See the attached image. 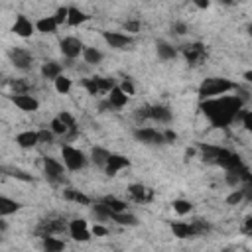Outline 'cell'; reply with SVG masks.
Masks as SVG:
<instances>
[{
  "mask_svg": "<svg viewBox=\"0 0 252 252\" xmlns=\"http://www.w3.org/2000/svg\"><path fill=\"white\" fill-rule=\"evenodd\" d=\"M244 107V100L238 95H219L201 100V111L211 120L213 126L225 128L234 122L236 113Z\"/></svg>",
  "mask_w": 252,
  "mask_h": 252,
  "instance_id": "1",
  "label": "cell"
},
{
  "mask_svg": "<svg viewBox=\"0 0 252 252\" xmlns=\"http://www.w3.org/2000/svg\"><path fill=\"white\" fill-rule=\"evenodd\" d=\"M233 89H236V85L233 81L223 79V77H209L199 85V97H201V100H205V98H213L219 95H227Z\"/></svg>",
  "mask_w": 252,
  "mask_h": 252,
  "instance_id": "2",
  "label": "cell"
},
{
  "mask_svg": "<svg viewBox=\"0 0 252 252\" xmlns=\"http://www.w3.org/2000/svg\"><path fill=\"white\" fill-rule=\"evenodd\" d=\"M61 158H63V166L71 172H79L87 166V156L81 152L79 148H73L69 144H65L61 148Z\"/></svg>",
  "mask_w": 252,
  "mask_h": 252,
  "instance_id": "3",
  "label": "cell"
},
{
  "mask_svg": "<svg viewBox=\"0 0 252 252\" xmlns=\"http://www.w3.org/2000/svg\"><path fill=\"white\" fill-rule=\"evenodd\" d=\"M67 231V225L63 219H58V217H47L43 221H39L38 229H36V236L43 238L47 234H61Z\"/></svg>",
  "mask_w": 252,
  "mask_h": 252,
  "instance_id": "4",
  "label": "cell"
},
{
  "mask_svg": "<svg viewBox=\"0 0 252 252\" xmlns=\"http://www.w3.org/2000/svg\"><path fill=\"white\" fill-rule=\"evenodd\" d=\"M8 58H10L12 65L20 71H30L34 67V56L24 47H12L8 52Z\"/></svg>",
  "mask_w": 252,
  "mask_h": 252,
  "instance_id": "5",
  "label": "cell"
},
{
  "mask_svg": "<svg viewBox=\"0 0 252 252\" xmlns=\"http://www.w3.org/2000/svg\"><path fill=\"white\" fill-rule=\"evenodd\" d=\"M43 174L52 183H63L65 181V168L61 162L54 158H43Z\"/></svg>",
  "mask_w": 252,
  "mask_h": 252,
  "instance_id": "6",
  "label": "cell"
},
{
  "mask_svg": "<svg viewBox=\"0 0 252 252\" xmlns=\"http://www.w3.org/2000/svg\"><path fill=\"white\" fill-rule=\"evenodd\" d=\"M59 49H61L63 58H67V59H71V61H73V59H77V58L83 54L85 45H83V41H81L79 38L69 36V38H63V39H61Z\"/></svg>",
  "mask_w": 252,
  "mask_h": 252,
  "instance_id": "7",
  "label": "cell"
},
{
  "mask_svg": "<svg viewBox=\"0 0 252 252\" xmlns=\"http://www.w3.org/2000/svg\"><path fill=\"white\" fill-rule=\"evenodd\" d=\"M134 138L142 144H150V146H156V144H166L164 140V132H158L156 128H150V126H140L134 130Z\"/></svg>",
  "mask_w": 252,
  "mask_h": 252,
  "instance_id": "8",
  "label": "cell"
},
{
  "mask_svg": "<svg viewBox=\"0 0 252 252\" xmlns=\"http://www.w3.org/2000/svg\"><path fill=\"white\" fill-rule=\"evenodd\" d=\"M103 38L113 49H126L134 43V38L130 34H122V32H103Z\"/></svg>",
  "mask_w": 252,
  "mask_h": 252,
  "instance_id": "9",
  "label": "cell"
},
{
  "mask_svg": "<svg viewBox=\"0 0 252 252\" xmlns=\"http://www.w3.org/2000/svg\"><path fill=\"white\" fill-rule=\"evenodd\" d=\"M67 231L71 234L73 240H79V242H87L93 234H91V229L87 227V221L85 219H73L69 225H67Z\"/></svg>",
  "mask_w": 252,
  "mask_h": 252,
  "instance_id": "10",
  "label": "cell"
},
{
  "mask_svg": "<svg viewBox=\"0 0 252 252\" xmlns=\"http://www.w3.org/2000/svg\"><path fill=\"white\" fill-rule=\"evenodd\" d=\"M10 98H12V103H14L20 111H24V113H36V111L39 109L38 98L32 97L30 93H18V95H12Z\"/></svg>",
  "mask_w": 252,
  "mask_h": 252,
  "instance_id": "11",
  "label": "cell"
},
{
  "mask_svg": "<svg viewBox=\"0 0 252 252\" xmlns=\"http://www.w3.org/2000/svg\"><path fill=\"white\" fill-rule=\"evenodd\" d=\"M183 56H185V59H187L189 65H197V63H201V61L207 58L205 45H203V43H191V45H185V47H183Z\"/></svg>",
  "mask_w": 252,
  "mask_h": 252,
  "instance_id": "12",
  "label": "cell"
},
{
  "mask_svg": "<svg viewBox=\"0 0 252 252\" xmlns=\"http://www.w3.org/2000/svg\"><path fill=\"white\" fill-rule=\"evenodd\" d=\"M128 166H130V160H128V158H124V156H120V154H111L103 170L107 172V175L113 177V175H116L120 170H126Z\"/></svg>",
  "mask_w": 252,
  "mask_h": 252,
  "instance_id": "13",
  "label": "cell"
},
{
  "mask_svg": "<svg viewBox=\"0 0 252 252\" xmlns=\"http://www.w3.org/2000/svg\"><path fill=\"white\" fill-rule=\"evenodd\" d=\"M148 120L168 124L172 120V111L168 107H164V105H154V107L148 109Z\"/></svg>",
  "mask_w": 252,
  "mask_h": 252,
  "instance_id": "14",
  "label": "cell"
},
{
  "mask_svg": "<svg viewBox=\"0 0 252 252\" xmlns=\"http://www.w3.org/2000/svg\"><path fill=\"white\" fill-rule=\"evenodd\" d=\"M34 30H36V26H34L26 16H16V22H14V26H12V32H14L16 36H20V38H32Z\"/></svg>",
  "mask_w": 252,
  "mask_h": 252,
  "instance_id": "15",
  "label": "cell"
},
{
  "mask_svg": "<svg viewBox=\"0 0 252 252\" xmlns=\"http://www.w3.org/2000/svg\"><path fill=\"white\" fill-rule=\"evenodd\" d=\"M128 98L130 97L126 93H122V89L118 85H115L109 91V105H111V109H122V107H126L128 105Z\"/></svg>",
  "mask_w": 252,
  "mask_h": 252,
  "instance_id": "16",
  "label": "cell"
},
{
  "mask_svg": "<svg viewBox=\"0 0 252 252\" xmlns=\"http://www.w3.org/2000/svg\"><path fill=\"white\" fill-rule=\"evenodd\" d=\"M20 209H22V205L18 203V201L0 195V217H10V215L18 213Z\"/></svg>",
  "mask_w": 252,
  "mask_h": 252,
  "instance_id": "17",
  "label": "cell"
},
{
  "mask_svg": "<svg viewBox=\"0 0 252 252\" xmlns=\"http://www.w3.org/2000/svg\"><path fill=\"white\" fill-rule=\"evenodd\" d=\"M128 193L132 195L134 201H138V203H144V201L152 199V191H150L146 185H142V183H130L128 185Z\"/></svg>",
  "mask_w": 252,
  "mask_h": 252,
  "instance_id": "18",
  "label": "cell"
},
{
  "mask_svg": "<svg viewBox=\"0 0 252 252\" xmlns=\"http://www.w3.org/2000/svg\"><path fill=\"white\" fill-rule=\"evenodd\" d=\"M16 144H18L20 148H24V150L38 146V144H39V140H38V132H36V130H26V132H20V134L16 136Z\"/></svg>",
  "mask_w": 252,
  "mask_h": 252,
  "instance_id": "19",
  "label": "cell"
},
{
  "mask_svg": "<svg viewBox=\"0 0 252 252\" xmlns=\"http://www.w3.org/2000/svg\"><path fill=\"white\" fill-rule=\"evenodd\" d=\"M34 26H36V30H38L39 34H56L58 28H59V24L54 20V16H45V18L38 20Z\"/></svg>",
  "mask_w": 252,
  "mask_h": 252,
  "instance_id": "20",
  "label": "cell"
},
{
  "mask_svg": "<svg viewBox=\"0 0 252 252\" xmlns=\"http://www.w3.org/2000/svg\"><path fill=\"white\" fill-rule=\"evenodd\" d=\"M156 52H158V58L164 59V61H170V59H175L177 58V49L166 41H158L156 43Z\"/></svg>",
  "mask_w": 252,
  "mask_h": 252,
  "instance_id": "21",
  "label": "cell"
},
{
  "mask_svg": "<svg viewBox=\"0 0 252 252\" xmlns=\"http://www.w3.org/2000/svg\"><path fill=\"white\" fill-rule=\"evenodd\" d=\"M63 73V67H61V63H58V61H45L43 65H41V75L45 77V79H56V77H59Z\"/></svg>",
  "mask_w": 252,
  "mask_h": 252,
  "instance_id": "22",
  "label": "cell"
},
{
  "mask_svg": "<svg viewBox=\"0 0 252 252\" xmlns=\"http://www.w3.org/2000/svg\"><path fill=\"white\" fill-rule=\"evenodd\" d=\"M172 231H174V234H175L177 238H191V236H195L191 223L175 221V223H172Z\"/></svg>",
  "mask_w": 252,
  "mask_h": 252,
  "instance_id": "23",
  "label": "cell"
},
{
  "mask_svg": "<svg viewBox=\"0 0 252 252\" xmlns=\"http://www.w3.org/2000/svg\"><path fill=\"white\" fill-rule=\"evenodd\" d=\"M41 240H43V250H47V252H59L65 248V242L56 238V234H47Z\"/></svg>",
  "mask_w": 252,
  "mask_h": 252,
  "instance_id": "24",
  "label": "cell"
},
{
  "mask_svg": "<svg viewBox=\"0 0 252 252\" xmlns=\"http://www.w3.org/2000/svg\"><path fill=\"white\" fill-rule=\"evenodd\" d=\"M87 20H89V16H87L83 10H79V8H75V6L67 8V24H69V26H79V24H83V22H87Z\"/></svg>",
  "mask_w": 252,
  "mask_h": 252,
  "instance_id": "25",
  "label": "cell"
},
{
  "mask_svg": "<svg viewBox=\"0 0 252 252\" xmlns=\"http://www.w3.org/2000/svg\"><path fill=\"white\" fill-rule=\"evenodd\" d=\"M81 56H83L85 63H89V65H97L103 61V52H98L97 47H85Z\"/></svg>",
  "mask_w": 252,
  "mask_h": 252,
  "instance_id": "26",
  "label": "cell"
},
{
  "mask_svg": "<svg viewBox=\"0 0 252 252\" xmlns=\"http://www.w3.org/2000/svg\"><path fill=\"white\" fill-rule=\"evenodd\" d=\"M63 197L67 201H73V203H79V205H91V199L85 193L77 191V189H65L63 191Z\"/></svg>",
  "mask_w": 252,
  "mask_h": 252,
  "instance_id": "27",
  "label": "cell"
},
{
  "mask_svg": "<svg viewBox=\"0 0 252 252\" xmlns=\"http://www.w3.org/2000/svg\"><path fill=\"white\" fill-rule=\"evenodd\" d=\"M100 201H103V203L111 209V213H122V211H126V203H124V201H120V199H116V197H113V195L103 197Z\"/></svg>",
  "mask_w": 252,
  "mask_h": 252,
  "instance_id": "28",
  "label": "cell"
},
{
  "mask_svg": "<svg viewBox=\"0 0 252 252\" xmlns=\"http://www.w3.org/2000/svg\"><path fill=\"white\" fill-rule=\"evenodd\" d=\"M91 156H93L95 166H98V168H105V164H107V160H109L111 152H109V150H105V148H98V146H97V148H93Z\"/></svg>",
  "mask_w": 252,
  "mask_h": 252,
  "instance_id": "29",
  "label": "cell"
},
{
  "mask_svg": "<svg viewBox=\"0 0 252 252\" xmlns=\"http://www.w3.org/2000/svg\"><path fill=\"white\" fill-rule=\"evenodd\" d=\"M111 219H113L115 223H118V225H126V227H134V225H138V219H136L134 215L126 213V211H122V213H113V215H111Z\"/></svg>",
  "mask_w": 252,
  "mask_h": 252,
  "instance_id": "30",
  "label": "cell"
},
{
  "mask_svg": "<svg viewBox=\"0 0 252 252\" xmlns=\"http://www.w3.org/2000/svg\"><path fill=\"white\" fill-rule=\"evenodd\" d=\"M174 211L177 213V215H189L191 211H193V205H191V201H187V199H175L174 201Z\"/></svg>",
  "mask_w": 252,
  "mask_h": 252,
  "instance_id": "31",
  "label": "cell"
},
{
  "mask_svg": "<svg viewBox=\"0 0 252 252\" xmlns=\"http://www.w3.org/2000/svg\"><path fill=\"white\" fill-rule=\"evenodd\" d=\"M8 87H10L12 95L28 93V91H30V83H28V81H24V79H10V81H8Z\"/></svg>",
  "mask_w": 252,
  "mask_h": 252,
  "instance_id": "32",
  "label": "cell"
},
{
  "mask_svg": "<svg viewBox=\"0 0 252 252\" xmlns=\"http://www.w3.org/2000/svg\"><path fill=\"white\" fill-rule=\"evenodd\" d=\"M49 130H52L56 136H65V134H69V128L63 124V120H61L59 116H56L52 122H49Z\"/></svg>",
  "mask_w": 252,
  "mask_h": 252,
  "instance_id": "33",
  "label": "cell"
},
{
  "mask_svg": "<svg viewBox=\"0 0 252 252\" xmlns=\"http://www.w3.org/2000/svg\"><path fill=\"white\" fill-rule=\"evenodd\" d=\"M54 83H56V91H58V93H61V95H67V93L71 91V79H69V77H65V75L56 77V79H54Z\"/></svg>",
  "mask_w": 252,
  "mask_h": 252,
  "instance_id": "34",
  "label": "cell"
},
{
  "mask_svg": "<svg viewBox=\"0 0 252 252\" xmlns=\"http://www.w3.org/2000/svg\"><path fill=\"white\" fill-rule=\"evenodd\" d=\"M191 227H193L195 236H201V234H205V233H209V231H211V227H209L203 219H195V221H191Z\"/></svg>",
  "mask_w": 252,
  "mask_h": 252,
  "instance_id": "35",
  "label": "cell"
},
{
  "mask_svg": "<svg viewBox=\"0 0 252 252\" xmlns=\"http://www.w3.org/2000/svg\"><path fill=\"white\" fill-rule=\"evenodd\" d=\"M93 79H95V83H97V87H98L100 93H109L115 87V81L113 79H107V77H93Z\"/></svg>",
  "mask_w": 252,
  "mask_h": 252,
  "instance_id": "36",
  "label": "cell"
},
{
  "mask_svg": "<svg viewBox=\"0 0 252 252\" xmlns=\"http://www.w3.org/2000/svg\"><path fill=\"white\" fill-rule=\"evenodd\" d=\"M54 138H56V134L49 130V128H43V130H38V140H39V144H52L54 142Z\"/></svg>",
  "mask_w": 252,
  "mask_h": 252,
  "instance_id": "37",
  "label": "cell"
},
{
  "mask_svg": "<svg viewBox=\"0 0 252 252\" xmlns=\"http://www.w3.org/2000/svg\"><path fill=\"white\" fill-rule=\"evenodd\" d=\"M59 118L63 120V124L69 128V134H75V130H77V124H75V118L69 115V113H61L59 115Z\"/></svg>",
  "mask_w": 252,
  "mask_h": 252,
  "instance_id": "38",
  "label": "cell"
},
{
  "mask_svg": "<svg viewBox=\"0 0 252 252\" xmlns=\"http://www.w3.org/2000/svg\"><path fill=\"white\" fill-rule=\"evenodd\" d=\"M81 85L87 89V93L89 95H100V91H98V87H97V83H95V79L91 77V79H83L81 81Z\"/></svg>",
  "mask_w": 252,
  "mask_h": 252,
  "instance_id": "39",
  "label": "cell"
},
{
  "mask_svg": "<svg viewBox=\"0 0 252 252\" xmlns=\"http://www.w3.org/2000/svg\"><path fill=\"white\" fill-rule=\"evenodd\" d=\"M242 197H244V191H242V189H234V191L227 197V203H229V205H238L240 201H242Z\"/></svg>",
  "mask_w": 252,
  "mask_h": 252,
  "instance_id": "40",
  "label": "cell"
},
{
  "mask_svg": "<svg viewBox=\"0 0 252 252\" xmlns=\"http://www.w3.org/2000/svg\"><path fill=\"white\" fill-rule=\"evenodd\" d=\"M124 32L130 34V36L138 34V32H140V22H138V20H128V22L124 24Z\"/></svg>",
  "mask_w": 252,
  "mask_h": 252,
  "instance_id": "41",
  "label": "cell"
},
{
  "mask_svg": "<svg viewBox=\"0 0 252 252\" xmlns=\"http://www.w3.org/2000/svg\"><path fill=\"white\" fill-rule=\"evenodd\" d=\"M54 20H56L58 24H63V22H67V6H61V8H58V12L54 14Z\"/></svg>",
  "mask_w": 252,
  "mask_h": 252,
  "instance_id": "42",
  "label": "cell"
},
{
  "mask_svg": "<svg viewBox=\"0 0 252 252\" xmlns=\"http://www.w3.org/2000/svg\"><path fill=\"white\" fill-rule=\"evenodd\" d=\"M172 30H174V34H177V36H183V34H187V24L185 22H174L172 24Z\"/></svg>",
  "mask_w": 252,
  "mask_h": 252,
  "instance_id": "43",
  "label": "cell"
},
{
  "mask_svg": "<svg viewBox=\"0 0 252 252\" xmlns=\"http://www.w3.org/2000/svg\"><path fill=\"white\" fill-rule=\"evenodd\" d=\"M118 87H120V89H122V93H126L128 97H132V95H134V83H132L130 79H124Z\"/></svg>",
  "mask_w": 252,
  "mask_h": 252,
  "instance_id": "44",
  "label": "cell"
},
{
  "mask_svg": "<svg viewBox=\"0 0 252 252\" xmlns=\"http://www.w3.org/2000/svg\"><path fill=\"white\" fill-rule=\"evenodd\" d=\"M91 234H93V236H105V234H109V229L103 227V225H95V227L91 229Z\"/></svg>",
  "mask_w": 252,
  "mask_h": 252,
  "instance_id": "45",
  "label": "cell"
},
{
  "mask_svg": "<svg viewBox=\"0 0 252 252\" xmlns=\"http://www.w3.org/2000/svg\"><path fill=\"white\" fill-rule=\"evenodd\" d=\"M148 109H150V107H142V109H138V111H136V120H142V122H144V120H148Z\"/></svg>",
  "mask_w": 252,
  "mask_h": 252,
  "instance_id": "46",
  "label": "cell"
},
{
  "mask_svg": "<svg viewBox=\"0 0 252 252\" xmlns=\"http://www.w3.org/2000/svg\"><path fill=\"white\" fill-rule=\"evenodd\" d=\"M164 140H166V144H172V142L177 140V134H175L174 130H166V132H164Z\"/></svg>",
  "mask_w": 252,
  "mask_h": 252,
  "instance_id": "47",
  "label": "cell"
},
{
  "mask_svg": "<svg viewBox=\"0 0 252 252\" xmlns=\"http://www.w3.org/2000/svg\"><path fill=\"white\" fill-rule=\"evenodd\" d=\"M191 2L197 6V8H201V10H205V8H209V4H211V0H191Z\"/></svg>",
  "mask_w": 252,
  "mask_h": 252,
  "instance_id": "48",
  "label": "cell"
},
{
  "mask_svg": "<svg viewBox=\"0 0 252 252\" xmlns=\"http://www.w3.org/2000/svg\"><path fill=\"white\" fill-rule=\"evenodd\" d=\"M244 233H246V234H250V233H252V219H250V217H246V219H244Z\"/></svg>",
  "mask_w": 252,
  "mask_h": 252,
  "instance_id": "49",
  "label": "cell"
},
{
  "mask_svg": "<svg viewBox=\"0 0 252 252\" xmlns=\"http://www.w3.org/2000/svg\"><path fill=\"white\" fill-rule=\"evenodd\" d=\"M8 229V225H6V221H2V219H0V233H4Z\"/></svg>",
  "mask_w": 252,
  "mask_h": 252,
  "instance_id": "50",
  "label": "cell"
},
{
  "mask_svg": "<svg viewBox=\"0 0 252 252\" xmlns=\"http://www.w3.org/2000/svg\"><path fill=\"white\" fill-rule=\"evenodd\" d=\"M223 4H238V2H242V0H221Z\"/></svg>",
  "mask_w": 252,
  "mask_h": 252,
  "instance_id": "51",
  "label": "cell"
},
{
  "mask_svg": "<svg viewBox=\"0 0 252 252\" xmlns=\"http://www.w3.org/2000/svg\"><path fill=\"white\" fill-rule=\"evenodd\" d=\"M0 174H2V168H0Z\"/></svg>",
  "mask_w": 252,
  "mask_h": 252,
  "instance_id": "52",
  "label": "cell"
}]
</instances>
